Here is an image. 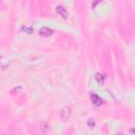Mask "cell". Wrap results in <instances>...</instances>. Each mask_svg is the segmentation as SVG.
<instances>
[{"mask_svg":"<svg viewBox=\"0 0 135 135\" xmlns=\"http://www.w3.org/2000/svg\"><path fill=\"white\" fill-rule=\"evenodd\" d=\"M60 116H61L62 120H68L71 117V108L70 107L62 108V110L60 111Z\"/></svg>","mask_w":135,"mask_h":135,"instance_id":"cell-2","label":"cell"},{"mask_svg":"<svg viewBox=\"0 0 135 135\" xmlns=\"http://www.w3.org/2000/svg\"><path fill=\"white\" fill-rule=\"evenodd\" d=\"M95 80L99 83V84H103V81H104V76L100 73H96L95 74Z\"/></svg>","mask_w":135,"mask_h":135,"instance_id":"cell-5","label":"cell"},{"mask_svg":"<svg viewBox=\"0 0 135 135\" xmlns=\"http://www.w3.org/2000/svg\"><path fill=\"white\" fill-rule=\"evenodd\" d=\"M56 13L63 19H66L69 17V12L66 11V8L62 5H57L56 6Z\"/></svg>","mask_w":135,"mask_h":135,"instance_id":"cell-1","label":"cell"},{"mask_svg":"<svg viewBox=\"0 0 135 135\" xmlns=\"http://www.w3.org/2000/svg\"><path fill=\"white\" fill-rule=\"evenodd\" d=\"M41 130H42L43 132H46V131L49 130V128H47V124H46V123H43V124H41Z\"/></svg>","mask_w":135,"mask_h":135,"instance_id":"cell-7","label":"cell"},{"mask_svg":"<svg viewBox=\"0 0 135 135\" xmlns=\"http://www.w3.org/2000/svg\"><path fill=\"white\" fill-rule=\"evenodd\" d=\"M39 35L42 36V37H50L53 35V30L49 28V27H41L39 30Z\"/></svg>","mask_w":135,"mask_h":135,"instance_id":"cell-4","label":"cell"},{"mask_svg":"<svg viewBox=\"0 0 135 135\" xmlns=\"http://www.w3.org/2000/svg\"><path fill=\"white\" fill-rule=\"evenodd\" d=\"M91 100H92L93 104H95V105H97V107H99V105H101V104L103 103V100L101 99V97H99V96H98L97 94H95V93L91 94Z\"/></svg>","mask_w":135,"mask_h":135,"instance_id":"cell-3","label":"cell"},{"mask_svg":"<svg viewBox=\"0 0 135 135\" xmlns=\"http://www.w3.org/2000/svg\"><path fill=\"white\" fill-rule=\"evenodd\" d=\"M22 31L25 32V33H27V34H32V33H33V28H32V27H26V26H24V27H22Z\"/></svg>","mask_w":135,"mask_h":135,"instance_id":"cell-6","label":"cell"}]
</instances>
